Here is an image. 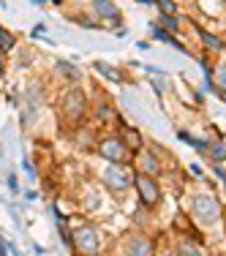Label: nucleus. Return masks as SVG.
I'll return each mask as SVG.
<instances>
[{
    "instance_id": "nucleus-18",
    "label": "nucleus",
    "mask_w": 226,
    "mask_h": 256,
    "mask_svg": "<svg viewBox=\"0 0 226 256\" xmlns=\"http://www.w3.org/2000/svg\"><path fill=\"white\" fill-rule=\"evenodd\" d=\"M98 118H101V120H109V118H112V106H109V104H98Z\"/></svg>"
},
{
    "instance_id": "nucleus-7",
    "label": "nucleus",
    "mask_w": 226,
    "mask_h": 256,
    "mask_svg": "<svg viewBox=\"0 0 226 256\" xmlns=\"http://www.w3.org/2000/svg\"><path fill=\"white\" fill-rule=\"evenodd\" d=\"M123 256H152V242L148 234H128L123 242Z\"/></svg>"
},
{
    "instance_id": "nucleus-3",
    "label": "nucleus",
    "mask_w": 226,
    "mask_h": 256,
    "mask_svg": "<svg viewBox=\"0 0 226 256\" xmlns=\"http://www.w3.org/2000/svg\"><path fill=\"white\" fill-rule=\"evenodd\" d=\"M134 188H136L139 202L148 207V210L158 207V202H161V182H158V178L144 174V172H136L134 174Z\"/></svg>"
},
{
    "instance_id": "nucleus-5",
    "label": "nucleus",
    "mask_w": 226,
    "mask_h": 256,
    "mask_svg": "<svg viewBox=\"0 0 226 256\" xmlns=\"http://www.w3.org/2000/svg\"><path fill=\"white\" fill-rule=\"evenodd\" d=\"M74 251L79 256H98L101 251V234L96 226H79L74 232Z\"/></svg>"
},
{
    "instance_id": "nucleus-8",
    "label": "nucleus",
    "mask_w": 226,
    "mask_h": 256,
    "mask_svg": "<svg viewBox=\"0 0 226 256\" xmlns=\"http://www.w3.org/2000/svg\"><path fill=\"white\" fill-rule=\"evenodd\" d=\"M174 254L177 256H204L202 254V246H199V240L196 237H191V234H180L174 240Z\"/></svg>"
},
{
    "instance_id": "nucleus-1",
    "label": "nucleus",
    "mask_w": 226,
    "mask_h": 256,
    "mask_svg": "<svg viewBox=\"0 0 226 256\" xmlns=\"http://www.w3.org/2000/svg\"><path fill=\"white\" fill-rule=\"evenodd\" d=\"M191 216L199 226H216L218 221L224 218V210H221V202H218L212 194H194L191 199Z\"/></svg>"
},
{
    "instance_id": "nucleus-6",
    "label": "nucleus",
    "mask_w": 226,
    "mask_h": 256,
    "mask_svg": "<svg viewBox=\"0 0 226 256\" xmlns=\"http://www.w3.org/2000/svg\"><path fill=\"white\" fill-rule=\"evenodd\" d=\"M104 186L114 194L128 191V188L134 186V174L128 172V169H123V164H112V166L104 172Z\"/></svg>"
},
{
    "instance_id": "nucleus-17",
    "label": "nucleus",
    "mask_w": 226,
    "mask_h": 256,
    "mask_svg": "<svg viewBox=\"0 0 226 256\" xmlns=\"http://www.w3.org/2000/svg\"><path fill=\"white\" fill-rule=\"evenodd\" d=\"M161 22H166V28H172V30L180 28V22L174 20V14H161Z\"/></svg>"
},
{
    "instance_id": "nucleus-4",
    "label": "nucleus",
    "mask_w": 226,
    "mask_h": 256,
    "mask_svg": "<svg viewBox=\"0 0 226 256\" xmlns=\"http://www.w3.org/2000/svg\"><path fill=\"white\" fill-rule=\"evenodd\" d=\"M98 156L104 161L109 164H126L128 158H131V148L126 144V139L120 136V134H109V136H104L98 142Z\"/></svg>"
},
{
    "instance_id": "nucleus-12",
    "label": "nucleus",
    "mask_w": 226,
    "mask_h": 256,
    "mask_svg": "<svg viewBox=\"0 0 226 256\" xmlns=\"http://www.w3.org/2000/svg\"><path fill=\"white\" fill-rule=\"evenodd\" d=\"M120 136H123L126 139V144H128V148H131V150H136V153H142V136H139V131H134V128L131 126H123V134H120Z\"/></svg>"
},
{
    "instance_id": "nucleus-15",
    "label": "nucleus",
    "mask_w": 226,
    "mask_h": 256,
    "mask_svg": "<svg viewBox=\"0 0 226 256\" xmlns=\"http://www.w3.org/2000/svg\"><path fill=\"white\" fill-rule=\"evenodd\" d=\"M58 68H60V71H63V74H66V76H68V79H71V82H74V79H79V71L74 68V66H68V63H63V60H60V63H58Z\"/></svg>"
},
{
    "instance_id": "nucleus-19",
    "label": "nucleus",
    "mask_w": 226,
    "mask_h": 256,
    "mask_svg": "<svg viewBox=\"0 0 226 256\" xmlns=\"http://www.w3.org/2000/svg\"><path fill=\"white\" fill-rule=\"evenodd\" d=\"M156 3L164 8V14H174V3H172V0H156Z\"/></svg>"
},
{
    "instance_id": "nucleus-13",
    "label": "nucleus",
    "mask_w": 226,
    "mask_h": 256,
    "mask_svg": "<svg viewBox=\"0 0 226 256\" xmlns=\"http://www.w3.org/2000/svg\"><path fill=\"white\" fill-rule=\"evenodd\" d=\"M14 46H16V38L8 33V30L0 28V52H11Z\"/></svg>"
},
{
    "instance_id": "nucleus-20",
    "label": "nucleus",
    "mask_w": 226,
    "mask_h": 256,
    "mask_svg": "<svg viewBox=\"0 0 226 256\" xmlns=\"http://www.w3.org/2000/svg\"><path fill=\"white\" fill-rule=\"evenodd\" d=\"M221 88H226V68H218V79H216Z\"/></svg>"
},
{
    "instance_id": "nucleus-9",
    "label": "nucleus",
    "mask_w": 226,
    "mask_h": 256,
    "mask_svg": "<svg viewBox=\"0 0 226 256\" xmlns=\"http://www.w3.org/2000/svg\"><path fill=\"white\" fill-rule=\"evenodd\" d=\"M139 172L158 178V172H161V158L152 153V150H142V153H139Z\"/></svg>"
},
{
    "instance_id": "nucleus-2",
    "label": "nucleus",
    "mask_w": 226,
    "mask_h": 256,
    "mask_svg": "<svg viewBox=\"0 0 226 256\" xmlns=\"http://www.w3.org/2000/svg\"><path fill=\"white\" fill-rule=\"evenodd\" d=\"M58 106H60V118H63L66 123L76 126L84 120V114H88V109H90V101L79 88H68V90H63Z\"/></svg>"
},
{
    "instance_id": "nucleus-23",
    "label": "nucleus",
    "mask_w": 226,
    "mask_h": 256,
    "mask_svg": "<svg viewBox=\"0 0 226 256\" xmlns=\"http://www.w3.org/2000/svg\"><path fill=\"white\" fill-rule=\"evenodd\" d=\"M142 3H156V0H142Z\"/></svg>"
},
{
    "instance_id": "nucleus-24",
    "label": "nucleus",
    "mask_w": 226,
    "mask_h": 256,
    "mask_svg": "<svg viewBox=\"0 0 226 256\" xmlns=\"http://www.w3.org/2000/svg\"><path fill=\"white\" fill-rule=\"evenodd\" d=\"M218 3H221V6H226V0H218Z\"/></svg>"
},
{
    "instance_id": "nucleus-14",
    "label": "nucleus",
    "mask_w": 226,
    "mask_h": 256,
    "mask_svg": "<svg viewBox=\"0 0 226 256\" xmlns=\"http://www.w3.org/2000/svg\"><path fill=\"white\" fill-rule=\"evenodd\" d=\"M202 150H204L210 158H216V161H224V158H226V148H224V144H218V142L216 144H204Z\"/></svg>"
},
{
    "instance_id": "nucleus-10",
    "label": "nucleus",
    "mask_w": 226,
    "mask_h": 256,
    "mask_svg": "<svg viewBox=\"0 0 226 256\" xmlns=\"http://www.w3.org/2000/svg\"><path fill=\"white\" fill-rule=\"evenodd\" d=\"M93 11L96 16H104V20H120V11L112 0H93Z\"/></svg>"
},
{
    "instance_id": "nucleus-21",
    "label": "nucleus",
    "mask_w": 226,
    "mask_h": 256,
    "mask_svg": "<svg viewBox=\"0 0 226 256\" xmlns=\"http://www.w3.org/2000/svg\"><path fill=\"white\" fill-rule=\"evenodd\" d=\"M3 74H6V60H3V52H0V79H3Z\"/></svg>"
},
{
    "instance_id": "nucleus-16",
    "label": "nucleus",
    "mask_w": 226,
    "mask_h": 256,
    "mask_svg": "<svg viewBox=\"0 0 226 256\" xmlns=\"http://www.w3.org/2000/svg\"><path fill=\"white\" fill-rule=\"evenodd\" d=\"M96 68H98L101 74H106L109 79H118V82H120V74H118L114 68H109V66H104V63H96Z\"/></svg>"
},
{
    "instance_id": "nucleus-22",
    "label": "nucleus",
    "mask_w": 226,
    "mask_h": 256,
    "mask_svg": "<svg viewBox=\"0 0 226 256\" xmlns=\"http://www.w3.org/2000/svg\"><path fill=\"white\" fill-rule=\"evenodd\" d=\"M158 256H177L174 251H164V254H158Z\"/></svg>"
},
{
    "instance_id": "nucleus-11",
    "label": "nucleus",
    "mask_w": 226,
    "mask_h": 256,
    "mask_svg": "<svg viewBox=\"0 0 226 256\" xmlns=\"http://www.w3.org/2000/svg\"><path fill=\"white\" fill-rule=\"evenodd\" d=\"M199 38H202V44H204L210 52H224L226 50V41L218 38L216 33H210V30H204V28H199Z\"/></svg>"
},
{
    "instance_id": "nucleus-25",
    "label": "nucleus",
    "mask_w": 226,
    "mask_h": 256,
    "mask_svg": "<svg viewBox=\"0 0 226 256\" xmlns=\"http://www.w3.org/2000/svg\"><path fill=\"white\" fill-rule=\"evenodd\" d=\"M224 101H226V90H224Z\"/></svg>"
}]
</instances>
